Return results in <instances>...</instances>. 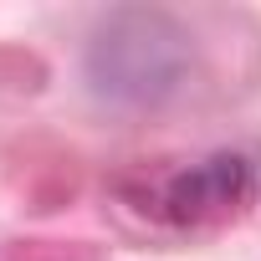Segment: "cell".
Returning a JSON list of instances; mask_svg holds the SVG:
<instances>
[{
	"mask_svg": "<svg viewBox=\"0 0 261 261\" xmlns=\"http://www.w3.org/2000/svg\"><path fill=\"white\" fill-rule=\"evenodd\" d=\"M190 67V36L164 11H113L87 41V82L113 102H159Z\"/></svg>",
	"mask_w": 261,
	"mask_h": 261,
	"instance_id": "obj_1",
	"label": "cell"
},
{
	"mask_svg": "<svg viewBox=\"0 0 261 261\" xmlns=\"http://www.w3.org/2000/svg\"><path fill=\"white\" fill-rule=\"evenodd\" d=\"M246 185H251L246 159L215 154V159H200V164H190L185 174H174L169 190H164V205H169L174 220H205V215L236 210V200L246 195Z\"/></svg>",
	"mask_w": 261,
	"mask_h": 261,
	"instance_id": "obj_2",
	"label": "cell"
}]
</instances>
